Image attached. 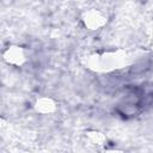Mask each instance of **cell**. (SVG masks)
<instances>
[{"mask_svg": "<svg viewBox=\"0 0 153 153\" xmlns=\"http://www.w3.org/2000/svg\"><path fill=\"white\" fill-rule=\"evenodd\" d=\"M33 108L36 110V112L41 114V115H50L54 114L57 109V103L48 96H43L36 99Z\"/></svg>", "mask_w": 153, "mask_h": 153, "instance_id": "277c9868", "label": "cell"}, {"mask_svg": "<svg viewBox=\"0 0 153 153\" xmlns=\"http://www.w3.org/2000/svg\"><path fill=\"white\" fill-rule=\"evenodd\" d=\"M126 53L117 49L112 51H105L103 54L92 55L88 60V66L98 72H110L117 68H122L126 65Z\"/></svg>", "mask_w": 153, "mask_h": 153, "instance_id": "6da1fadb", "label": "cell"}, {"mask_svg": "<svg viewBox=\"0 0 153 153\" xmlns=\"http://www.w3.org/2000/svg\"><path fill=\"white\" fill-rule=\"evenodd\" d=\"M81 19L85 26L90 30H98L103 27L106 23V13L98 8H88L82 12Z\"/></svg>", "mask_w": 153, "mask_h": 153, "instance_id": "7a4b0ae2", "label": "cell"}, {"mask_svg": "<svg viewBox=\"0 0 153 153\" xmlns=\"http://www.w3.org/2000/svg\"><path fill=\"white\" fill-rule=\"evenodd\" d=\"M106 153H124V152L121 149H109V151H106Z\"/></svg>", "mask_w": 153, "mask_h": 153, "instance_id": "8992f818", "label": "cell"}, {"mask_svg": "<svg viewBox=\"0 0 153 153\" xmlns=\"http://www.w3.org/2000/svg\"><path fill=\"white\" fill-rule=\"evenodd\" d=\"M4 60L11 66L19 67L27 61V54L26 50L20 45H10L4 51Z\"/></svg>", "mask_w": 153, "mask_h": 153, "instance_id": "3957f363", "label": "cell"}, {"mask_svg": "<svg viewBox=\"0 0 153 153\" xmlns=\"http://www.w3.org/2000/svg\"><path fill=\"white\" fill-rule=\"evenodd\" d=\"M85 142L86 146L92 148V149H100L105 146L106 143V137L103 133L100 131H96V130H91L87 131L85 135Z\"/></svg>", "mask_w": 153, "mask_h": 153, "instance_id": "5b68a950", "label": "cell"}]
</instances>
